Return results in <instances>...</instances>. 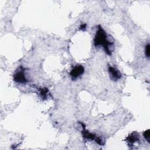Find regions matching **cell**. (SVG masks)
<instances>
[{
    "label": "cell",
    "instance_id": "1",
    "mask_svg": "<svg viewBox=\"0 0 150 150\" xmlns=\"http://www.w3.org/2000/svg\"><path fill=\"white\" fill-rule=\"evenodd\" d=\"M112 44L113 42H111L107 40V36L104 29L100 25H98L94 38V45L96 47L101 46L108 55H111L110 46Z\"/></svg>",
    "mask_w": 150,
    "mask_h": 150
},
{
    "label": "cell",
    "instance_id": "2",
    "mask_svg": "<svg viewBox=\"0 0 150 150\" xmlns=\"http://www.w3.org/2000/svg\"><path fill=\"white\" fill-rule=\"evenodd\" d=\"M79 122L81 125V127H82L81 134L84 138L88 139V140L94 141L97 144H98L100 145H104V142L100 137H99L98 136L96 135V134L91 133V132H89L88 130H87L85 127V124L84 123H83L81 122Z\"/></svg>",
    "mask_w": 150,
    "mask_h": 150
},
{
    "label": "cell",
    "instance_id": "3",
    "mask_svg": "<svg viewBox=\"0 0 150 150\" xmlns=\"http://www.w3.org/2000/svg\"><path fill=\"white\" fill-rule=\"evenodd\" d=\"M25 69L22 66L18 67L15 72V73L13 74V80L16 83L21 84L27 83L28 80L25 77Z\"/></svg>",
    "mask_w": 150,
    "mask_h": 150
},
{
    "label": "cell",
    "instance_id": "4",
    "mask_svg": "<svg viewBox=\"0 0 150 150\" xmlns=\"http://www.w3.org/2000/svg\"><path fill=\"white\" fill-rule=\"evenodd\" d=\"M84 72V68L83 66L78 64L75 66L70 71V76L73 80H76L80 76H81Z\"/></svg>",
    "mask_w": 150,
    "mask_h": 150
},
{
    "label": "cell",
    "instance_id": "5",
    "mask_svg": "<svg viewBox=\"0 0 150 150\" xmlns=\"http://www.w3.org/2000/svg\"><path fill=\"white\" fill-rule=\"evenodd\" d=\"M108 71L110 74V77L112 80L117 81L118 79H121V73L119 71V70H118L115 67L111 66H109L108 67Z\"/></svg>",
    "mask_w": 150,
    "mask_h": 150
},
{
    "label": "cell",
    "instance_id": "6",
    "mask_svg": "<svg viewBox=\"0 0 150 150\" xmlns=\"http://www.w3.org/2000/svg\"><path fill=\"white\" fill-rule=\"evenodd\" d=\"M139 140H140L139 135L136 131H134L132 133H131L126 138V141L127 142L128 144L131 146H133V145L135 142H138Z\"/></svg>",
    "mask_w": 150,
    "mask_h": 150
},
{
    "label": "cell",
    "instance_id": "7",
    "mask_svg": "<svg viewBox=\"0 0 150 150\" xmlns=\"http://www.w3.org/2000/svg\"><path fill=\"white\" fill-rule=\"evenodd\" d=\"M39 94L42 97V98L46 100L48 97V96L49 95V92L47 88H40L39 89Z\"/></svg>",
    "mask_w": 150,
    "mask_h": 150
},
{
    "label": "cell",
    "instance_id": "8",
    "mask_svg": "<svg viewBox=\"0 0 150 150\" xmlns=\"http://www.w3.org/2000/svg\"><path fill=\"white\" fill-rule=\"evenodd\" d=\"M143 136L145 138V139L148 142H149V139H150V130L149 129H147V130L143 132Z\"/></svg>",
    "mask_w": 150,
    "mask_h": 150
},
{
    "label": "cell",
    "instance_id": "9",
    "mask_svg": "<svg viewBox=\"0 0 150 150\" xmlns=\"http://www.w3.org/2000/svg\"><path fill=\"white\" fill-rule=\"evenodd\" d=\"M145 54L146 56V57L147 58L149 57V55H150V45L149 44H147L145 46Z\"/></svg>",
    "mask_w": 150,
    "mask_h": 150
},
{
    "label": "cell",
    "instance_id": "10",
    "mask_svg": "<svg viewBox=\"0 0 150 150\" xmlns=\"http://www.w3.org/2000/svg\"><path fill=\"white\" fill-rule=\"evenodd\" d=\"M86 26H87V25L86 23H82L80 26V28H79V29L80 30H85L86 29Z\"/></svg>",
    "mask_w": 150,
    "mask_h": 150
}]
</instances>
